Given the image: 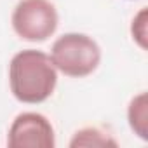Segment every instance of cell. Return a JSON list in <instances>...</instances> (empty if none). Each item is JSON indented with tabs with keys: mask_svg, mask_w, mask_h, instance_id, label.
I'll list each match as a JSON object with an SVG mask.
<instances>
[{
	"mask_svg": "<svg viewBox=\"0 0 148 148\" xmlns=\"http://www.w3.org/2000/svg\"><path fill=\"white\" fill-rule=\"evenodd\" d=\"M9 86L21 103L38 105L49 99L58 86V70L51 56L37 49L14 54L9 63Z\"/></svg>",
	"mask_w": 148,
	"mask_h": 148,
	"instance_id": "cell-1",
	"label": "cell"
},
{
	"mask_svg": "<svg viewBox=\"0 0 148 148\" xmlns=\"http://www.w3.org/2000/svg\"><path fill=\"white\" fill-rule=\"evenodd\" d=\"M49 56L58 71L73 79L91 75L101 63V49L98 42L86 33L77 32L58 37Z\"/></svg>",
	"mask_w": 148,
	"mask_h": 148,
	"instance_id": "cell-2",
	"label": "cell"
},
{
	"mask_svg": "<svg viewBox=\"0 0 148 148\" xmlns=\"http://www.w3.org/2000/svg\"><path fill=\"white\" fill-rule=\"evenodd\" d=\"M11 25L23 40L45 42L56 33L59 16L51 0H19L12 11Z\"/></svg>",
	"mask_w": 148,
	"mask_h": 148,
	"instance_id": "cell-3",
	"label": "cell"
},
{
	"mask_svg": "<svg viewBox=\"0 0 148 148\" xmlns=\"http://www.w3.org/2000/svg\"><path fill=\"white\" fill-rule=\"evenodd\" d=\"M9 148H54L56 134L49 119L37 112L19 113L7 134Z\"/></svg>",
	"mask_w": 148,
	"mask_h": 148,
	"instance_id": "cell-4",
	"label": "cell"
},
{
	"mask_svg": "<svg viewBox=\"0 0 148 148\" xmlns=\"http://www.w3.org/2000/svg\"><path fill=\"white\" fill-rule=\"evenodd\" d=\"M127 122L131 131L141 138L143 141L148 139V98L146 92L136 94L129 106H127Z\"/></svg>",
	"mask_w": 148,
	"mask_h": 148,
	"instance_id": "cell-5",
	"label": "cell"
},
{
	"mask_svg": "<svg viewBox=\"0 0 148 148\" xmlns=\"http://www.w3.org/2000/svg\"><path fill=\"white\" fill-rule=\"evenodd\" d=\"M119 143L112 138V134L101 131L99 127H84L79 129L73 138L70 139L71 148H80V146H117Z\"/></svg>",
	"mask_w": 148,
	"mask_h": 148,
	"instance_id": "cell-6",
	"label": "cell"
},
{
	"mask_svg": "<svg viewBox=\"0 0 148 148\" xmlns=\"http://www.w3.org/2000/svg\"><path fill=\"white\" fill-rule=\"evenodd\" d=\"M131 35L132 40L139 45V49L146 51L148 47V9L141 7L138 14L131 21Z\"/></svg>",
	"mask_w": 148,
	"mask_h": 148,
	"instance_id": "cell-7",
	"label": "cell"
}]
</instances>
